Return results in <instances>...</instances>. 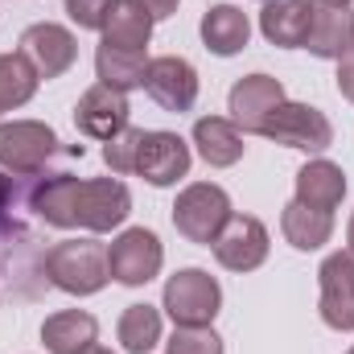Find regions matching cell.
<instances>
[{
    "label": "cell",
    "mask_w": 354,
    "mask_h": 354,
    "mask_svg": "<svg viewBox=\"0 0 354 354\" xmlns=\"http://www.w3.org/2000/svg\"><path fill=\"white\" fill-rule=\"evenodd\" d=\"M29 210L58 231H115L132 214V194L115 177H75V174H54L37 177L33 189L25 194Z\"/></svg>",
    "instance_id": "obj_1"
},
{
    "label": "cell",
    "mask_w": 354,
    "mask_h": 354,
    "mask_svg": "<svg viewBox=\"0 0 354 354\" xmlns=\"http://www.w3.org/2000/svg\"><path fill=\"white\" fill-rule=\"evenodd\" d=\"M46 280L71 297L99 292L111 272H107V248L99 239H62L46 252Z\"/></svg>",
    "instance_id": "obj_2"
},
{
    "label": "cell",
    "mask_w": 354,
    "mask_h": 354,
    "mask_svg": "<svg viewBox=\"0 0 354 354\" xmlns=\"http://www.w3.org/2000/svg\"><path fill=\"white\" fill-rule=\"evenodd\" d=\"M227 218H231V198H227V189L214 185V181H194V185H185L174 202L177 235H185L189 243H202V248H210V243L218 239V231L227 227Z\"/></svg>",
    "instance_id": "obj_3"
},
{
    "label": "cell",
    "mask_w": 354,
    "mask_h": 354,
    "mask_svg": "<svg viewBox=\"0 0 354 354\" xmlns=\"http://www.w3.org/2000/svg\"><path fill=\"white\" fill-rule=\"evenodd\" d=\"M165 313L174 326H210L223 309V288L210 272L202 268H181L177 276L165 280Z\"/></svg>",
    "instance_id": "obj_4"
},
{
    "label": "cell",
    "mask_w": 354,
    "mask_h": 354,
    "mask_svg": "<svg viewBox=\"0 0 354 354\" xmlns=\"http://www.w3.org/2000/svg\"><path fill=\"white\" fill-rule=\"evenodd\" d=\"M58 153V136L41 120L0 124V169L8 177H37L46 161Z\"/></svg>",
    "instance_id": "obj_5"
},
{
    "label": "cell",
    "mask_w": 354,
    "mask_h": 354,
    "mask_svg": "<svg viewBox=\"0 0 354 354\" xmlns=\"http://www.w3.org/2000/svg\"><path fill=\"white\" fill-rule=\"evenodd\" d=\"M260 136L276 140V145H284V149L326 153V149L334 145V124L326 120V111H317V107H309V103H292V99H284V103L268 115V124L260 128Z\"/></svg>",
    "instance_id": "obj_6"
},
{
    "label": "cell",
    "mask_w": 354,
    "mask_h": 354,
    "mask_svg": "<svg viewBox=\"0 0 354 354\" xmlns=\"http://www.w3.org/2000/svg\"><path fill=\"white\" fill-rule=\"evenodd\" d=\"M161 264H165V248H161V239L149 227H128L107 248V272H111V280H120L128 288L149 284L161 272Z\"/></svg>",
    "instance_id": "obj_7"
},
{
    "label": "cell",
    "mask_w": 354,
    "mask_h": 354,
    "mask_svg": "<svg viewBox=\"0 0 354 354\" xmlns=\"http://www.w3.org/2000/svg\"><path fill=\"white\" fill-rule=\"evenodd\" d=\"M21 58L37 71V79H58L75 66L79 58V46H75V33L66 25H54V21H37L21 33Z\"/></svg>",
    "instance_id": "obj_8"
},
{
    "label": "cell",
    "mask_w": 354,
    "mask_h": 354,
    "mask_svg": "<svg viewBox=\"0 0 354 354\" xmlns=\"http://www.w3.org/2000/svg\"><path fill=\"white\" fill-rule=\"evenodd\" d=\"M210 248L227 272H256L268 260V227L252 214H231Z\"/></svg>",
    "instance_id": "obj_9"
},
{
    "label": "cell",
    "mask_w": 354,
    "mask_h": 354,
    "mask_svg": "<svg viewBox=\"0 0 354 354\" xmlns=\"http://www.w3.org/2000/svg\"><path fill=\"white\" fill-rule=\"evenodd\" d=\"M317 280H322V322L330 330H354V252H334L326 256V264L317 268Z\"/></svg>",
    "instance_id": "obj_10"
},
{
    "label": "cell",
    "mask_w": 354,
    "mask_h": 354,
    "mask_svg": "<svg viewBox=\"0 0 354 354\" xmlns=\"http://www.w3.org/2000/svg\"><path fill=\"white\" fill-rule=\"evenodd\" d=\"M128 115H132V107H128V95L115 87H103V83H95L91 91H83V99L75 103V128L91 136V140H111L115 132H124L128 128Z\"/></svg>",
    "instance_id": "obj_11"
},
{
    "label": "cell",
    "mask_w": 354,
    "mask_h": 354,
    "mask_svg": "<svg viewBox=\"0 0 354 354\" xmlns=\"http://www.w3.org/2000/svg\"><path fill=\"white\" fill-rule=\"evenodd\" d=\"M189 145L177 136V132H145L140 140V157H136V174L145 177L149 185L165 189L177 185L181 177L189 174Z\"/></svg>",
    "instance_id": "obj_12"
},
{
    "label": "cell",
    "mask_w": 354,
    "mask_h": 354,
    "mask_svg": "<svg viewBox=\"0 0 354 354\" xmlns=\"http://www.w3.org/2000/svg\"><path fill=\"white\" fill-rule=\"evenodd\" d=\"M280 103H284V83L272 79V75H248V79H239L231 87V99H227L231 124L239 132H256V136H260V128L268 124V115Z\"/></svg>",
    "instance_id": "obj_13"
},
{
    "label": "cell",
    "mask_w": 354,
    "mask_h": 354,
    "mask_svg": "<svg viewBox=\"0 0 354 354\" xmlns=\"http://www.w3.org/2000/svg\"><path fill=\"white\" fill-rule=\"evenodd\" d=\"M145 91L165 107V111H189L198 103V71L194 62L165 54V58H153L149 62V75H145Z\"/></svg>",
    "instance_id": "obj_14"
},
{
    "label": "cell",
    "mask_w": 354,
    "mask_h": 354,
    "mask_svg": "<svg viewBox=\"0 0 354 354\" xmlns=\"http://www.w3.org/2000/svg\"><path fill=\"white\" fill-rule=\"evenodd\" d=\"M313 8L317 0H268L260 12V33L280 50H301L313 29Z\"/></svg>",
    "instance_id": "obj_15"
},
{
    "label": "cell",
    "mask_w": 354,
    "mask_h": 354,
    "mask_svg": "<svg viewBox=\"0 0 354 354\" xmlns=\"http://www.w3.org/2000/svg\"><path fill=\"white\" fill-rule=\"evenodd\" d=\"M202 41H206V50L218 54V58L243 54L248 41H252V21H248V12L235 8V4H214V8H206V17H202Z\"/></svg>",
    "instance_id": "obj_16"
},
{
    "label": "cell",
    "mask_w": 354,
    "mask_h": 354,
    "mask_svg": "<svg viewBox=\"0 0 354 354\" xmlns=\"http://www.w3.org/2000/svg\"><path fill=\"white\" fill-rule=\"evenodd\" d=\"M342 198H346V174H342V165L317 157V161H309V165L297 169V202L301 206L334 214V206Z\"/></svg>",
    "instance_id": "obj_17"
},
{
    "label": "cell",
    "mask_w": 354,
    "mask_h": 354,
    "mask_svg": "<svg viewBox=\"0 0 354 354\" xmlns=\"http://www.w3.org/2000/svg\"><path fill=\"white\" fill-rule=\"evenodd\" d=\"M41 342L50 354H83L99 342V322L87 309H62L41 322Z\"/></svg>",
    "instance_id": "obj_18"
},
{
    "label": "cell",
    "mask_w": 354,
    "mask_h": 354,
    "mask_svg": "<svg viewBox=\"0 0 354 354\" xmlns=\"http://www.w3.org/2000/svg\"><path fill=\"white\" fill-rule=\"evenodd\" d=\"M194 145H198V157L206 165H214V169H231L243 157V149H248L243 132L231 120H223V115H202L194 124Z\"/></svg>",
    "instance_id": "obj_19"
},
{
    "label": "cell",
    "mask_w": 354,
    "mask_h": 354,
    "mask_svg": "<svg viewBox=\"0 0 354 354\" xmlns=\"http://www.w3.org/2000/svg\"><path fill=\"white\" fill-rule=\"evenodd\" d=\"M305 50L317 54V58L342 62V58L351 54V8H338V4L317 0V8H313V29H309Z\"/></svg>",
    "instance_id": "obj_20"
},
{
    "label": "cell",
    "mask_w": 354,
    "mask_h": 354,
    "mask_svg": "<svg viewBox=\"0 0 354 354\" xmlns=\"http://www.w3.org/2000/svg\"><path fill=\"white\" fill-rule=\"evenodd\" d=\"M149 54L145 50H111V46H99L95 50V75L103 87H115V91H136L145 87V75H149Z\"/></svg>",
    "instance_id": "obj_21"
},
{
    "label": "cell",
    "mask_w": 354,
    "mask_h": 354,
    "mask_svg": "<svg viewBox=\"0 0 354 354\" xmlns=\"http://www.w3.org/2000/svg\"><path fill=\"white\" fill-rule=\"evenodd\" d=\"M280 231H284V239H288L297 252H317V248H326L330 235H334V214L309 210V206H301V202L292 198V202L284 206V214H280Z\"/></svg>",
    "instance_id": "obj_22"
},
{
    "label": "cell",
    "mask_w": 354,
    "mask_h": 354,
    "mask_svg": "<svg viewBox=\"0 0 354 354\" xmlns=\"http://www.w3.org/2000/svg\"><path fill=\"white\" fill-rule=\"evenodd\" d=\"M153 25L157 21L145 8H136L132 0H120L99 33H103V46H111V50H145L153 37Z\"/></svg>",
    "instance_id": "obj_23"
},
{
    "label": "cell",
    "mask_w": 354,
    "mask_h": 354,
    "mask_svg": "<svg viewBox=\"0 0 354 354\" xmlns=\"http://www.w3.org/2000/svg\"><path fill=\"white\" fill-rule=\"evenodd\" d=\"M157 342H161V309L128 305L120 317V346L128 354H149Z\"/></svg>",
    "instance_id": "obj_24"
},
{
    "label": "cell",
    "mask_w": 354,
    "mask_h": 354,
    "mask_svg": "<svg viewBox=\"0 0 354 354\" xmlns=\"http://www.w3.org/2000/svg\"><path fill=\"white\" fill-rule=\"evenodd\" d=\"M37 95V71L21 54H0V115L25 107Z\"/></svg>",
    "instance_id": "obj_25"
},
{
    "label": "cell",
    "mask_w": 354,
    "mask_h": 354,
    "mask_svg": "<svg viewBox=\"0 0 354 354\" xmlns=\"http://www.w3.org/2000/svg\"><path fill=\"white\" fill-rule=\"evenodd\" d=\"M140 140H145V128H124V132H115L107 145H103V161H107V169L111 174H136V157H140Z\"/></svg>",
    "instance_id": "obj_26"
},
{
    "label": "cell",
    "mask_w": 354,
    "mask_h": 354,
    "mask_svg": "<svg viewBox=\"0 0 354 354\" xmlns=\"http://www.w3.org/2000/svg\"><path fill=\"white\" fill-rule=\"evenodd\" d=\"M165 346L169 354H223V338L210 326H174Z\"/></svg>",
    "instance_id": "obj_27"
},
{
    "label": "cell",
    "mask_w": 354,
    "mask_h": 354,
    "mask_svg": "<svg viewBox=\"0 0 354 354\" xmlns=\"http://www.w3.org/2000/svg\"><path fill=\"white\" fill-rule=\"evenodd\" d=\"M120 0H66V17L79 25V29H103L107 17L115 12Z\"/></svg>",
    "instance_id": "obj_28"
},
{
    "label": "cell",
    "mask_w": 354,
    "mask_h": 354,
    "mask_svg": "<svg viewBox=\"0 0 354 354\" xmlns=\"http://www.w3.org/2000/svg\"><path fill=\"white\" fill-rule=\"evenodd\" d=\"M136 8H145L153 21H165V17H174L177 12V0H132Z\"/></svg>",
    "instance_id": "obj_29"
},
{
    "label": "cell",
    "mask_w": 354,
    "mask_h": 354,
    "mask_svg": "<svg viewBox=\"0 0 354 354\" xmlns=\"http://www.w3.org/2000/svg\"><path fill=\"white\" fill-rule=\"evenodd\" d=\"M338 91L354 103V54H346V58L338 62Z\"/></svg>",
    "instance_id": "obj_30"
},
{
    "label": "cell",
    "mask_w": 354,
    "mask_h": 354,
    "mask_svg": "<svg viewBox=\"0 0 354 354\" xmlns=\"http://www.w3.org/2000/svg\"><path fill=\"white\" fill-rule=\"evenodd\" d=\"M17 177H4V169H0V218L4 214H12V202H17V185H12Z\"/></svg>",
    "instance_id": "obj_31"
},
{
    "label": "cell",
    "mask_w": 354,
    "mask_h": 354,
    "mask_svg": "<svg viewBox=\"0 0 354 354\" xmlns=\"http://www.w3.org/2000/svg\"><path fill=\"white\" fill-rule=\"evenodd\" d=\"M83 354H111V351H107V346H99V342H95V346H91V351H83Z\"/></svg>",
    "instance_id": "obj_32"
},
{
    "label": "cell",
    "mask_w": 354,
    "mask_h": 354,
    "mask_svg": "<svg viewBox=\"0 0 354 354\" xmlns=\"http://www.w3.org/2000/svg\"><path fill=\"white\" fill-rule=\"evenodd\" d=\"M326 4H338V8H351V0H326Z\"/></svg>",
    "instance_id": "obj_33"
},
{
    "label": "cell",
    "mask_w": 354,
    "mask_h": 354,
    "mask_svg": "<svg viewBox=\"0 0 354 354\" xmlns=\"http://www.w3.org/2000/svg\"><path fill=\"white\" fill-rule=\"evenodd\" d=\"M346 239H351V252H354V218H351V231H346Z\"/></svg>",
    "instance_id": "obj_34"
},
{
    "label": "cell",
    "mask_w": 354,
    "mask_h": 354,
    "mask_svg": "<svg viewBox=\"0 0 354 354\" xmlns=\"http://www.w3.org/2000/svg\"><path fill=\"white\" fill-rule=\"evenodd\" d=\"M351 54H354V12H351Z\"/></svg>",
    "instance_id": "obj_35"
},
{
    "label": "cell",
    "mask_w": 354,
    "mask_h": 354,
    "mask_svg": "<svg viewBox=\"0 0 354 354\" xmlns=\"http://www.w3.org/2000/svg\"><path fill=\"white\" fill-rule=\"evenodd\" d=\"M346 354H354V346H351V351H346Z\"/></svg>",
    "instance_id": "obj_36"
}]
</instances>
